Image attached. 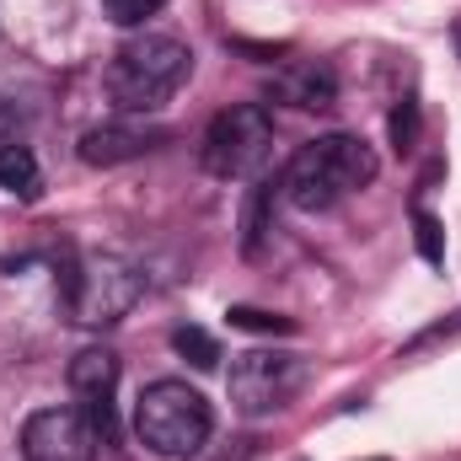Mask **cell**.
I'll use <instances>...</instances> for the list:
<instances>
[{
    "label": "cell",
    "mask_w": 461,
    "mask_h": 461,
    "mask_svg": "<svg viewBox=\"0 0 461 461\" xmlns=\"http://www.w3.org/2000/svg\"><path fill=\"white\" fill-rule=\"evenodd\" d=\"M375 172H381V161L359 134H322V140H312L290 156V167L279 177V194H285V204H295L306 215H322L339 199H348L354 188H370Z\"/></svg>",
    "instance_id": "6da1fadb"
},
{
    "label": "cell",
    "mask_w": 461,
    "mask_h": 461,
    "mask_svg": "<svg viewBox=\"0 0 461 461\" xmlns=\"http://www.w3.org/2000/svg\"><path fill=\"white\" fill-rule=\"evenodd\" d=\"M194 76V54L188 43L167 38V32H145L129 38L108 65V97L123 113H150L167 97H177V86Z\"/></svg>",
    "instance_id": "7a4b0ae2"
},
{
    "label": "cell",
    "mask_w": 461,
    "mask_h": 461,
    "mask_svg": "<svg viewBox=\"0 0 461 461\" xmlns=\"http://www.w3.org/2000/svg\"><path fill=\"white\" fill-rule=\"evenodd\" d=\"M210 429H215V413L188 381H150L134 402V435L150 456L167 461L199 456L210 446Z\"/></svg>",
    "instance_id": "3957f363"
},
{
    "label": "cell",
    "mask_w": 461,
    "mask_h": 461,
    "mask_svg": "<svg viewBox=\"0 0 461 461\" xmlns=\"http://www.w3.org/2000/svg\"><path fill=\"white\" fill-rule=\"evenodd\" d=\"M145 295V274L118 258V252H92L65 268V306L81 328H113L123 312Z\"/></svg>",
    "instance_id": "277c9868"
},
{
    "label": "cell",
    "mask_w": 461,
    "mask_h": 461,
    "mask_svg": "<svg viewBox=\"0 0 461 461\" xmlns=\"http://www.w3.org/2000/svg\"><path fill=\"white\" fill-rule=\"evenodd\" d=\"M268 150H274V113L263 103H236V108L210 118V129L199 140V167L210 177L241 183V177L263 172Z\"/></svg>",
    "instance_id": "5b68a950"
},
{
    "label": "cell",
    "mask_w": 461,
    "mask_h": 461,
    "mask_svg": "<svg viewBox=\"0 0 461 461\" xmlns=\"http://www.w3.org/2000/svg\"><path fill=\"white\" fill-rule=\"evenodd\" d=\"M306 381V365L295 354H279V348H247L230 359V402L236 413L247 419H263V413H279L290 408V397L301 392Z\"/></svg>",
    "instance_id": "8992f818"
},
{
    "label": "cell",
    "mask_w": 461,
    "mask_h": 461,
    "mask_svg": "<svg viewBox=\"0 0 461 461\" xmlns=\"http://www.w3.org/2000/svg\"><path fill=\"white\" fill-rule=\"evenodd\" d=\"M97 424L81 408H38L22 424V456L27 461H97Z\"/></svg>",
    "instance_id": "52a82bcc"
},
{
    "label": "cell",
    "mask_w": 461,
    "mask_h": 461,
    "mask_svg": "<svg viewBox=\"0 0 461 461\" xmlns=\"http://www.w3.org/2000/svg\"><path fill=\"white\" fill-rule=\"evenodd\" d=\"M70 392H76V408L97 424L103 440H113V392H118V354L113 348H81L70 359Z\"/></svg>",
    "instance_id": "ba28073f"
},
{
    "label": "cell",
    "mask_w": 461,
    "mask_h": 461,
    "mask_svg": "<svg viewBox=\"0 0 461 461\" xmlns=\"http://www.w3.org/2000/svg\"><path fill=\"white\" fill-rule=\"evenodd\" d=\"M268 103H285V108H301V113H328L339 103V76L322 59L279 65L274 81H268Z\"/></svg>",
    "instance_id": "9c48e42d"
},
{
    "label": "cell",
    "mask_w": 461,
    "mask_h": 461,
    "mask_svg": "<svg viewBox=\"0 0 461 461\" xmlns=\"http://www.w3.org/2000/svg\"><path fill=\"white\" fill-rule=\"evenodd\" d=\"M167 140V129H150V123H134V118H113V123H97L81 134V161L86 167H123L145 150H156Z\"/></svg>",
    "instance_id": "30bf717a"
},
{
    "label": "cell",
    "mask_w": 461,
    "mask_h": 461,
    "mask_svg": "<svg viewBox=\"0 0 461 461\" xmlns=\"http://www.w3.org/2000/svg\"><path fill=\"white\" fill-rule=\"evenodd\" d=\"M0 188L16 194V199H38L43 194V172H38V156L16 140L0 145Z\"/></svg>",
    "instance_id": "8fae6325"
},
{
    "label": "cell",
    "mask_w": 461,
    "mask_h": 461,
    "mask_svg": "<svg viewBox=\"0 0 461 461\" xmlns=\"http://www.w3.org/2000/svg\"><path fill=\"white\" fill-rule=\"evenodd\" d=\"M172 348H177L194 370H215V365H221V344H215L204 328H177V333H172Z\"/></svg>",
    "instance_id": "7c38bea8"
},
{
    "label": "cell",
    "mask_w": 461,
    "mask_h": 461,
    "mask_svg": "<svg viewBox=\"0 0 461 461\" xmlns=\"http://www.w3.org/2000/svg\"><path fill=\"white\" fill-rule=\"evenodd\" d=\"M413 241H419V258H424L429 268L446 263V226H440L429 210H413Z\"/></svg>",
    "instance_id": "4fadbf2b"
},
{
    "label": "cell",
    "mask_w": 461,
    "mask_h": 461,
    "mask_svg": "<svg viewBox=\"0 0 461 461\" xmlns=\"http://www.w3.org/2000/svg\"><path fill=\"white\" fill-rule=\"evenodd\" d=\"M161 5H167V0H103V16H108L113 27H145Z\"/></svg>",
    "instance_id": "5bb4252c"
},
{
    "label": "cell",
    "mask_w": 461,
    "mask_h": 461,
    "mask_svg": "<svg viewBox=\"0 0 461 461\" xmlns=\"http://www.w3.org/2000/svg\"><path fill=\"white\" fill-rule=\"evenodd\" d=\"M226 317L230 328H247V333H295L290 317H274V312H258V306H230Z\"/></svg>",
    "instance_id": "9a60e30c"
},
{
    "label": "cell",
    "mask_w": 461,
    "mask_h": 461,
    "mask_svg": "<svg viewBox=\"0 0 461 461\" xmlns=\"http://www.w3.org/2000/svg\"><path fill=\"white\" fill-rule=\"evenodd\" d=\"M413 140H419V103L408 97V103L392 113V145H397V150H413Z\"/></svg>",
    "instance_id": "2e32d148"
},
{
    "label": "cell",
    "mask_w": 461,
    "mask_h": 461,
    "mask_svg": "<svg viewBox=\"0 0 461 461\" xmlns=\"http://www.w3.org/2000/svg\"><path fill=\"white\" fill-rule=\"evenodd\" d=\"M456 333H461V312L451 317V322H440V328H429V333H424L419 344H429V339H456Z\"/></svg>",
    "instance_id": "e0dca14e"
},
{
    "label": "cell",
    "mask_w": 461,
    "mask_h": 461,
    "mask_svg": "<svg viewBox=\"0 0 461 461\" xmlns=\"http://www.w3.org/2000/svg\"><path fill=\"white\" fill-rule=\"evenodd\" d=\"M451 38H456V49H461V22H456V32H451Z\"/></svg>",
    "instance_id": "ac0fdd59"
},
{
    "label": "cell",
    "mask_w": 461,
    "mask_h": 461,
    "mask_svg": "<svg viewBox=\"0 0 461 461\" xmlns=\"http://www.w3.org/2000/svg\"><path fill=\"white\" fill-rule=\"evenodd\" d=\"M370 461H386V456H370Z\"/></svg>",
    "instance_id": "d6986e66"
}]
</instances>
